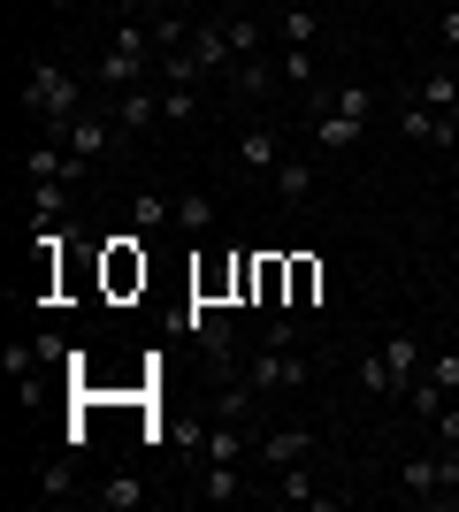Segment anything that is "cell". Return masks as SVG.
Returning <instances> with one entry per match:
<instances>
[{"label":"cell","mask_w":459,"mask_h":512,"mask_svg":"<svg viewBox=\"0 0 459 512\" xmlns=\"http://www.w3.org/2000/svg\"><path fill=\"white\" fill-rule=\"evenodd\" d=\"M444 505H459V490H452V497H444Z\"/></svg>","instance_id":"obj_35"},{"label":"cell","mask_w":459,"mask_h":512,"mask_svg":"<svg viewBox=\"0 0 459 512\" xmlns=\"http://www.w3.org/2000/svg\"><path fill=\"white\" fill-rule=\"evenodd\" d=\"M421 367H429V344L398 329V337H383L375 360H360V390H368V398H398V390L421 383Z\"/></svg>","instance_id":"obj_1"},{"label":"cell","mask_w":459,"mask_h":512,"mask_svg":"<svg viewBox=\"0 0 459 512\" xmlns=\"http://www.w3.org/2000/svg\"><path fill=\"white\" fill-rule=\"evenodd\" d=\"M306 123H314V138H322V153H352L360 138H368V123H352V115H337V107H314Z\"/></svg>","instance_id":"obj_12"},{"label":"cell","mask_w":459,"mask_h":512,"mask_svg":"<svg viewBox=\"0 0 459 512\" xmlns=\"http://www.w3.org/2000/svg\"><path fill=\"white\" fill-rule=\"evenodd\" d=\"M230 85H238L245 100H268V92L284 85V69L268 62V54H253V62H238V69H230Z\"/></svg>","instance_id":"obj_17"},{"label":"cell","mask_w":459,"mask_h":512,"mask_svg":"<svg viewBox=\"0 0 459 512\" xmlns=\"http://www.w3.org/2000/svg\"><path fill=\"white\" fill-rule=\"evenodd\" d=\"M184 329H192V337L207 344V360H215V367H230V329H222V314H215V306H192V314H184Z\"/></svg>","instance_id":"obj_16"},{"label":"cell","mask_w":459,"mask_h":512,"mask_svg":"<svg viewBox=\"0 0 459 512\" xmlns=\"http://www.w3.org/2000/svg\"><path fill=\"white\" fill-rule=\"evenodd\" d=\"M444 46H459V0L444 8Z\"/></svg>","instance_id":"obj_34"},{"label":"cell","mask_w":459,"mask_h":512,"mask_svg":"<svg viewBox=\"0 0 459 512\" xmlns=\"http://www.w3.org/2000/svg\"><path fill=\"white\" fill-rule=\"evenodd\" d=\"M62 138H69L77 161H108V153H115V115H77Z\"/></svg>","instance_id":"obj_9"},{"label":"cell","mask_w":459,"mask_h":512,"mask_svg":"<svg viewBox=\"0 0 459 512\" xmlns=\"http://www.w3.org/2000/svg\"><path fill=\"white\" fill-rule=\"evenodd\" d=\"M414 413H421V421H437V413H444V390L437 383H414Z\"/></svg>","instance_id":"obj_31"},{"label":"cell","mask_w":459,"mask_h":512,"mask_svg":"<svg viewBox=\"0 0 459 512\" xmlns=\"http://www.w3.org/2000/svg\"><path fill=\"white\" fill-rule=\"evenodd\" d=\"M184 54L199 62V77H215V69H238V54H230V31H222V16H215V23H192Z\"/></svg>","instance_id":"obj_6"},{"label":"cell","mask_w":459,"mask_h":512,"mask_svg":"<svg viewBox=\"0 0 459 512\" xmlns=\"http://www.w3.org/2000/svg\"><path fill=\"white\" fill-rule=\"evenodd\" d=\"M398 130H406L414 146H437V153H452V146H459V115H444V107H421V100L398 107Z\"/></svg>","instance_id":"obj_4"},{"label":"cell","mask_w":459,"mask_h":512,"mask_svg":"<svg viewBox=\"0 0 459 512\" xmlns=\"http://www.w3.org/2000/svg\"><path fill=\"white\" fill-rule=\"evenodd\" d=\"M23 107H31L46 130H69L77 115H85V107H77V77H69L54 54H39V62H31V77H23Z\"/></svg>","instance_id":"obj_2"},{"label":"cell","mask_w":459,"mask_h":512,"mask_svg":"<svg viewBox=\"0 0 459 512\" xmlns=\"http://www.w3.org/2000/svg\"><path fill=\"white\" fill-rule=\"evenodd\" d=\"M238 375L261 390V398H276V390H306V383H314V367H306L299 344H268V352H253Z\"/></svg>","instance_id":"obj_3"},{"label":"cell","mask_w":459,"mask_h":512,"mask_svg":"<svg viewBox=\"0 0 459 512\" xmlns=\"http://www.w3.org/2000/svg\"><path fill=\"white\" fill-rule=\"evenodd\" d=\"M276 69H284V85H299V92L322 85V54H314V46H284V54H276Z\"/></svg>","instance_id":"obj_19"},{"label":"cell","mask_w":459,"mask_h":512,"mask_svg":"<svg viewBox=\"0 0 459 512\" xmlns=\"http://www.w3.org/2000/svg\"><path fill=\"white\" fill-rule=\"evenodd\" d=\"M69 192H77V184H31V207H23V222H31V230H46V222H62Z\"/></svg>","instance_id":"obj_20"},{"label":"cell","mask_w":459,"mask_h":512,"mask_svg":"<svg viewBox=\"0 0 459 512\" xmlns=\"http://www.w3.org/2000/svg\"><path fill=\"white\" fill-rule=\"evenodd\" d=\"M437 421H444V444H459V406H452V398H444V413H437Z\"/></svg>","instance_id":"obj_33"},{"label":"cell","mask_w":459,"mask_h":512,"mask_svg":"<svg viewBox=\"0 0 459 512\" xmlns=\"http://www.w3.org/2000/svg\"><path fill=\"white\" fill-rule=\"evenodd\" d=\"M276 31H284V46H314V39H322V16H314V8H284Z\"/></svg>","instance_id":"obj_26"},{"label":"cell","mask_w":459,"mask_h":512,"mask_svg":"<svg viewBox=\"0 0 459 512\" xmlns=\"http://www.w3.org/2000/svg\"><path fill=\"white\" fill-rule=\"evenodd\" d=\"M131 222H138V237L176 230V199H169V192H153V184H138V192H131Z\"/></svg>","instance_id":"obj_10"},{"label":"cell","mask_w":459,"mask_h":512,"mask_svg":"<svg viewBox=\"0 0 459 512\" xmlns=\"http://www.w3.org/2000/svg\"><path fill=\"white\" fill-rule=\"evenodd\" d=\"M421 383H437L444 398H459V352L444 344V352H429V367H421Z\"/></svg>","instance_id":"obj_25"},{"label":"cell","mask_w":459,"mask_h":512,"mask_svg":"<svg viewBox=\"0 0 459 512\" xmlns=\"http://www.w3.org/2000/svg\"><path fill=\"white\" fill-rule=\"evenodd\" d=\"M108 115H115V130H131V138H138V130H153V123H161V85H131V92H115Z\"/></svg>","instance_id":"obj_8"},{"label":"cell","mask_w":459,"mask_h":512,"mask_svg":"<svg viewBox=\"0 0 459 512\" xmlns=\"http://www.w3.org/2000/svg\"><path fill=\"white\" fill-rule=\"evenodd\" d=\"M115 16H161V0H108Z\"/></svg>","instance_id":"obj_32"},{"label":"cell","mask_w":459,"mask_h":512,"mask_svg":"<svg viewBox=\"0 0 459 512\" xmlns=\"http://www.w3.org/2000/svg\"><path fill=\"white\" fill-rule=\"evenodd\" d=\"M199 497H207V505H230V497H245V467H238V459H207V474H199Z\"/></svg>","instance_id":"obj_14"},{"label":"cell","mask_w":459,"mask_h":512,"mask_svg":"<svg viewBox=\"0 0 459 512\" xmlns=\"http://www.w3.org/2000/svg\"><path fill=\"white\" fill-rule=\"evenodd\" d=\"M192 115H199L192 85H161V123H192Z\"/></svg>","instance_id":"obj_28"},{"label":"cell","mask_w":459,"mask_h":512,"mask_svg":"<svg viewBox=\"0 0 459 512\" xmlns=\"http://www.w3.org/2000/svg\"><path fill=\"white\" fill-rule=\"evenodd\" d=\"M414 100H421V107H444V115H459V77H452V69L421 77V85H414Z\"/></svg>","instance_id":"obj_23"},{"label":"cell","mask_w":459,"mask_h":512,"mask_svg":"<svg viewBox=\"0 0 459 512\" xmlns=\"http://www.w3.org/2000/svg\"><path fill=\"white\" fill-rule=\"evenodd\" d=\"M268 184H276V199H291V207H306V199H314V161H299V153H284Z\"/></svg>","instance_id":"obj_15"},{"label":"cell","mask_w":459,"mask_h":512,"mask_svg":"<svg viewBox=\"0 0 459 512\" xmlns=\"http://www.w3.org/2000/svg\"><path fill=\"white\" fill-rule=\"evenodd\" d=\"M69 490H77V451H62V459L39 474V505H62Z\"/></svg>","instance_id":"obj_22"},{"label":"cell","mask_w":459,"mask_h":512,"mask_svg":"<svg viewBox=\"0 0 459 512\" xmlns=\"http://www.w3.org/2000/svg\"><path fill=\"white\" fill-rule=\"evenodd\" d=\"M222 31H230V54H238V62L261 54V23H253V16H222Z\"/></svg>","instance_id":"obj_27"},{"label":"cell","mask_w":459,"mask_h":512,"mask_svg":"<svg viewBox=\"0 0 459 512\" xmlns=\"http://www.w3.org/2000/svg\"><path fill=\"white\" fill-rule=\"evenodd\" d=\"M176 230H215V199H207V192H184V199H176Z\"/></svg>","instance_id":"obj_24"},{"label":"cell","mask_w":459,"mask_h":512,"mask_svg":"<svg viewBox=\"0 0 459 512\" xmlns=\"http://www.w3.org/2000/svg\"><path fill=\"white\" fill-rule=\"evenodd\" d=\"M299 459H314V428H268L261 444H253V467H261V474L299 467Z\"/></svg>","instance_id":"obj_5"},{"label":"cell","mask_w":459,"mask_h":512,"mask_svg":"<svg viewBox=\"0 0 459 512\" xmlns=\"http://www.w3.org/2000/svg\"><path fill=\"white\" fill-rule=\"evenodd\" d=\"M437 482H444L437 497H452V490H459V444H444V451H437Z\"/></svg>","instance_id":"obj_30"},{"label":"cell","mask_w":459,"mask_h":512,"mask_svg":"<svg viewBox=\"0 0 459 512\" xmlns=\"http://www.w3.org/2000/svg\"><path fill=\"white\" fill-rule=\"evenodd\" d=\"M146 54H123V46H108V54H100V62H92V77H100V85L108 92H131V85H146Z\"/></svg>","instance_id":"obj_11"},{"label":"cell","mask_w":459,"mask_h":512,"mask_svg":"<svg viewBox=\"0 0 459 512\" xmlns=\"http://www.w3.org/2000/svg\"><path fill=\"white\" fill-rule=\"evenodd\" d=\"M153 69H161V85H199V62L184 54V46H176V54H161Z\"/></svg>","instance_id":"obj_29"},{"label":"cell","mask_w":459,"mask_h":512,"mask_svg":"<svg viewBox=\"0 0 459 512\" xmlns=\"http://www.w3.org/2000/svg\"><path fill=\"white\" fill-rule=\"evenodd\" d=\"M276 161H284V138H276V123H253V130L238 138V169L268 184V176H276Z\"/></svg>","instance_id":"obj_7"},{"label":"cell","mask_w":459,"mask_h":512,"mask_svg":"<svg viewBox=\"0 0 459 512\" xmlns=\"http://www.w3.org/2000/svg\"><path fill=\"white\" fill-rule=\"evenodd\" d=\"M92 505H100V512H138V505H146V482H138V474H108V482L92 490Z\"/></svg>","instance_id":"obj_18"},{"label":"cell","mask_w":459,"mask_h":512,"mask_svg":"<svg viewBox=\"0 0 459 512\" xmlns=\"http://www.w3.org/2000/svg\"><path fill=\"white\" fill-rule=\"evenodd\" d=\"M268 497H276V505H337L329 490H314L306 459H299V467H276V490H268Z\"/></svg>","instance_id":"obj_13"},{"label":"cell","mask_w":459,"mask_h":512,"mask_svg":"<svg viewBox=\"0 0 459 512\" xmlns=\"http://www.w3.org/2000/svg\"><path fill=\"white\" fill-rule=\"evenodd\" d=\"M398 490H406V497H437V490H444V482H437V451L406 459V467H398Z\"/></svg>","instance_id":"obj_21"}]
</instances>
